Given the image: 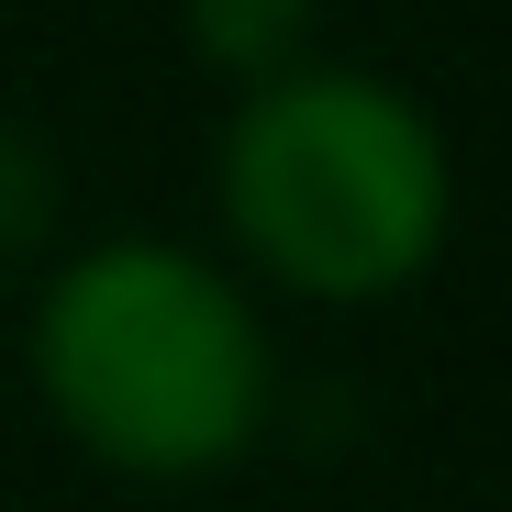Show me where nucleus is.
<instances>
[{
  "label": "nucleus",
  "mask_w": 512,
  "mask_h": 512,
  "mask_svg": "<svg viewBox=\"0 0 512 512\" xmlns=\"http://www.w3.org/2000/svg\"><path fill=\"white\" fill-rule=\"evenodd\" d=\"M45 401L123 468H212L268 412V334L179 245H90L34 323Z\"/></svg>",
  "instance_id": "nucleus-1"
},
{
  "label": "nucleus",
  "mask_w": 512,
  "mask_h": 512,
  "mask_svg": "<svg viewBox=\"0 0 512 512\" xmlns=\"http://www.w3.org/2000/svg\"><path fill=\"white\" fill-rule=\"evenodd\" d=\"M223 212L279 279L368 301L446 245V145L379 78L301 67L223 134Z\"/></svg>",
  "instance_id": "nucleus-2"
},
{
  "label": "nucleus",
  "mask_w": 512,
  "mask_h": 512,
  "mask_svg": "<svg viewBox=\"0 0 512 512\" xmlns=\"http://www.w3.org/2000/svg\"><path fill=\"white\" fill-rule=\"evenodd\" d=\"M190 34L212 67H290L312 34V0H190Z\"/></svg>",
  "instance_id": "nucleus-3"
},
{
  "label": "nucleus",
  "mask_w": 512,
  "mask_h": 512,
  "mask_svg": "<svg viewBox=\"0 0 512 512\" xmlns=\"http://www.w3.org/2000/svg\"><path fill=\"white\" fill-rule=\"evenodd\" d=\"M45 223H56V167L23 123H0V268H23L45 245Z\"/></svg>",
  "instance_id": "nucleus-4"
}]
</instances>
